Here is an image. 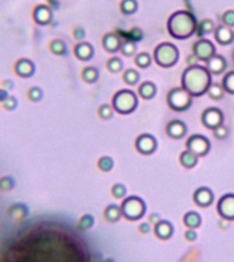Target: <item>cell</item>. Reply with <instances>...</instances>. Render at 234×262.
I'll use <instances>...</instances> for the list:
<instances>
[{"label": "cell", "instance_id": "ab89813d", "mask_svg": "<svg viewBox=\"0 0 234 262\" xmlns=\"http://www.w3.org/2000/svg\"><path fill=\"white\" fill-rule=\"evenodd\" d=\"M113 115H114L113 105H109V104L100 105V108H99V116H100L103 121H109V119L113 117Z\"/></svg>", "mask_w": 234, "mask_h": 262}, {"label": "cell", "instance_id": "8992f818", "mask_svg": "<svg viewBox=\"0 0 234 262\" xmlns=\"http://www.w3.org/2000/svg\"><path fill=\"white\" fill-rule=\"evenodd\" d=\"M192 97L184 87H174L167 94V104L174 111H185L192 104Z\"/></svg>", "mask_w": 234, "mask_h": 262}, {"label": "cell", "instance_id": "ffe728a7", "mask_svg": "<svg viewBox=\"0 0 234 262\" xmlns=\"http://www.w3.org/2000/svg\"><path fill=\"white\" fill-rule=\"evenodd\" d=\"M174 233V228H173V224L170 221L160 220L158 224H155V235L160 239H168V237L173 236Z\"/></svg>", "mask_w": 234, "mask_h": 262}, {"label": "cell", "instance_id": "4dcf8cb0", "mask_svg": "<svg viewBox=\"0 0 234 262\" xmlns=\"http://www.w3.org/2000/svg\"><path fill=\"white\" fill-rule=\"evenodd\" d=\"M137 2L136 0H122L121 2V10L122 13L126 14V15H130V14H134L137 11Z\"/></svg>", "mask_w": 234, "mask_h": 262}, {"label": "cell", "instance_id": "277c9868", "mask_svg": "<svg viewBox=\"0 0 234 262\" xmlns=\"http://www.w3.org/2000/svg\"><path fill=\"white\" fill-rule=\"evenodd\" d=\"M180 58V52L174 44L170 42H163L155 48L154 59L155 62L158 63V66L160 67H173L178 62Z\"/></svg>", "mask_w": 234, "mask_h": 262}, {"label": "cell", "instance_id": "9c48e42d", "mask_svg": "<svg viewBox=\"0 0 234 262\" xmlns=\"http://www.w3.org/2000/svg\"><path fill=\"white\" fill-rule=\"evenodd\" d=\"M32 17L38 26H47L54 19V10L48 5H37L33 9Z\"/></svg>", "mask_w": 234, "mask_h": 262}, {"label": "cell", "instance_id": "7a4b0ae2", "mask_svg": "<svg viewBox=\"0 0 234 262\" xmlns=\"http://www.w3.org/2000/svg\"><path fill=\"white\" fill-rule=\"evenodd\" d=\"M196 26V18L189 11H176L168 18L167 22L168 33L177 40H185L190 37L195 33Z\"/></svg>", "mask_w": 234, "mask_h": 262}, {"label": "cell", "instance_id": "5b68a950", "mask_svg": "<svg viewBox=\"0 0 234 262\" xmlns=\"http://www.w3.org/2000/svg\"><path fill=\"white\" fill-rule=\"evenodd\" d=\"M121 210L122 216L126 217L127 220H138L145 213V204H144V201L140 197H127L122 202Z\"/></svg>", "mask_w": 234, "mask_h": 262}, {"label": "cell", "instance_id": "f546056e", "mask_svg": "<svg viewBox=\"0 0 234 262\" xmlns=\"http://www.w3.org/2000/svg\"><path fill=\"white\" fill-rule=\"evenodd\" d=\"M222 86H223V90L230 94H234V71H230L223 77V81H222Z\"/></svg>", "mask_w": 234, "mask_h": 262}, {"label": "cell", "instance_id": "7bdbcfd3", "mask_svg": "<svg viewBox=\"0 0 234 262\" xmlns=\"http://www.w3.org/2000/svg\"><path fill=\"white\" fill-rule=\"evenodd\" d=\"M111 193H113V196L115 198H123L126 196V187L121 183L114 184L113 188H111Z\"/></svg>", "mask_w": 234, "mask_h": 262}, {"label": "cell", "instance_id": "816d5d0a", "mask_svg": "<svg viewBox=\"0 0 234 262\" xmlns=\"http://www.w3.org/2000/svg\"><path fill=\"white\" fill-rule=\"evenodd\" d=\"M138 229H140V232L148 233L151 231V227H150V224H148V223H142V224L138 227Z\"/></svg>", "mask_w": 234, "mask_h": 262}, {"label": "cell", "instance_id": "74e56055", "mask_svg": "<svg viewBox=\"0 0 234 262\" xmlns=\"http://www.w3.org/2000/svg\"><path fill=\"white\" fill-rule=\"evenodd\" d=\"M138 79H140V75L136 70L133 68H129V70L125 71V74H123V81H125L127 85H136L138 82Z\"/></svg>", "mask_w": 234, "mask_h": 262}, {"label": "cell", "instance_id": "ba28073f", "mask_svg": "<svg viewBox=\"0 0 234 262\" xmlns=\"http://www.w3.org/2000/svg\"><path fill=\"white\" fill-rule=\"evenodd\" d=\"M193 55L196 56L197 60H203V62H207L211 56L215 55V46L211 41L205 40V38H201L197 42H195L193 45Z\"/></svg>", "mask_w": 234, "mask_h": 262}, {"label": "cell", "instance_id": "e0dca14e", "mask_svg": "<svg viewBox=\"0 0 234 262\" xmlns=\"http://www.w3.org/2000/svg\"><path fill=\"white\" fill-rule=\"evenodd\" d=\"M193 200L199 206H209L214 201V193L208 187L197 188L193 194Z\"/></svg>", "mask_w": 234, "mask_h": 262}, {"label": "cell", "instance_id": "7402d4cb", "mask_svg": "<svg viewBox=\"0 0 234 262\" xmlns=\"http://www.w3.org/2000/svg\"><path fill=\"white\" fill-rule=\"evenodd\" d=\"M5 261L6 262H25L26 261V253L21 249L11 247L9 251H6Z\"/></svg>", "mask_w": 234, "mask_h": 262}, {"label": "cell", "instance_id": "f35d334b", "mask_svg": "<svg viewBox=\"0 0 234 262\" xmlns=\"http://www.w3.org/2000/svg\"><path fill=\"white\" fill-rule=\"evenodd\" d=\"M151 63H152V59H151V56L146 52H141V54H138L136 56V64L138 67H141V68L150 67Z\"/></svg>", "mask_w": 234, "mask_h": 262}, {"label": "cell", "instance_id": "8fae6325", "mask_svg": "<svg viewBox=\"0 0 234 262\" xmlns=\"http://www.w3.org/2000/svg\"><path fill=\"white\" fill-rule=\"evenodd\" d=\"M14 71L21 78H32L36 73V64H34L33 60L28 58L18 59L15 66H14Z\"/></svg>", "mask_w": 234, "mask_h": 262}, {"label": "cell", "instance_id": "e575fe53", "mask_svg": "<svg viewBox=\"0 0 234 262\" xmlns=\"http://www.w3.org/2000/svg\"><path fill=\"white\" fill-rule=\"evenodd\" d=\"M15 187V180H14L13 176H2L0 178V190L2 192H10Z\"/></svg>", "mask_w": 234, "mask_h": 262}, {"label": "cell", "instance_id": "db71d44e", "mask_svg": "<svg viewBox=\"0 0 234 262\" xmlns=\"http://www.w3.org/2000/svg\"><path fill=\"white\" fill-rule=\"evenodd\" d=\"M196 60H197V58L195 56V55H193V56H189L188 58V62L190 63V66H195V62H196Z\"/></svg>", "mask_w": 234, "mask_h": 262}, {"label": "cell", "instance_id": "6f0895ef", "mask_svg": "<svg viewBox=\"0 0 234 262\" xmlns=\"http://www.w3.org/2000/svg\"><path fill=\"white\" fill-rule=\"evenodd\" d=\"M233 59H234V51H233Z\"/></svg>", "mask_w": 234, "mask_h": 262}, {"label": "cell", "instance_id": "6da1fadb", "mask_svg": "<svg viewBox=\"0 0 234 262\" xmlns=\"http://www.w3.org/2000/svg\"><path fill=\"white\" fill-rule=\"evenodd\" d=\"M211 85V73L205 67L189 66L182 74V87L193 97L201 96L208 90Z\"/></svg>", "mask_w": 234, "mask_h": 262}, {"label": "cell", "instance_id": "c3c4849f", "mask_svg": "<svg viewBox=\"0 0 234 262\" xmlns=\"http://www.w3.org/2000/svg\"><path fill=\"white\" fill-rule=\"evenodd\" d=\"M14 81H11V79H5L3 82H2V87L3 89H6V90H13L14 89Z\"/></svg>", "mask_w": 234, "mask_h": 262}, {"label": "cell", "instance_id": "83f0119b", "mask_svg": "<svg viewBox=\"0 0 234 262\" xmlns=\"http://www.w3.org/2000/svg\"><path fill=\"white\" fill-rule=\"evenodd\" d=\"M214 30H215V25H214V22L211 19H203L196 26V32L199 37H203L205 34L214 33Z\"/></svg>", "mask_w": 234, "mask_h": 262}, {"label": "cell", "instance_id": "d4e9b609", "mask_svg": "<svg viewBox=\"0 0 234 262\" xmlns=\"http://www.w3.org/2000/svg\"><path fill=\"white\" fill-rule=\"evenodd\" d=\"M180 161L185 168H193V166L197 164V161H199V156H196V154L192 153L190 150L186 149L185 152L181 153Z\"/></svg>", "mask_w": 234, "mask_h": 262}, {"label": "cell", "instance_id": "cb8c5ba5", "mask_svg": "<svg viewBox=\"0 0 234 262\" xmlns=\"http://www.w3.org/2000/svg\"><path fill=\"white\" fill-rule=\"evenodd\" d=\"M50 50L56 56H65V55H67V51H69L67 50V44L60 38H54L50 42Z\"/></svg>", "mask_w": 234, "mask_h": 262}, {"label": "cell", "instance_id": "4316f807", "mask_svg": "<svg viewBox=\"0 0 234 262\" xmlns=\"http://www.w3.org/2000/svg\"><path fill=\"white\" fill-rule=\"evenodd\" d=\"M184 224L188 228H199L201 225V216L197 212H188L184 216Z\"/></svg>", "mask_w": 234, "mask_h": 262}, {"label": "cell", "instance_id": "9f6ffc18", "mask_svg": "<svg viewBox=\"0 0 234 262\" xmlns=\"http://www.w3.org/2000/svg\"><path fill=\"white\" fill-rule=\"evenodd\" d=\"M104 262H114V261H113V259H105Z\"/></svg>", "mask_w": 234, "mask_h": 262}, {"label": "cell", "instance_id": "8d00e7d4", "mask_svg": "<svg viewBox=\"0 0 234 262\" xmlns=\"http://www.w3.org/2000/svg\"><path fill=\"white\" fill-rule=\"evenodd\" d=\"M28 97H29L30 101H33V103H38V101L42 100V97H44V92H42L41 87L33 86V87H30L29 90H28Z\"/></svg>", "mask_w": 234, "mask_h": 262}, {"label": "cell", "instance_id": "d590c367", "mask_svg": "<svg viewBox=\"0 0 234 262\" xmlns=\"http://www.w3.org/2000/svg\"><path fill=\"white\" fill-rule=\"evenodd\" d=\"M107 68H109V71L114 73V74H117V73L122 71V68H123V62L119 58H117V56H114V58H111L107 62Z\"/></svg>", "mask_w": 234, "mask_h": 262}, {"label": "cell", "instance_id": "d6986e66", "mask_svg": "<svg viewBox=\"0 0 234 262\" xmlns=\"http://www.w3.org/2000/svg\"><path fill=\"white\" fill-rule=\"evenodd\" d=\"M121 38L118 37L115 33H107L104 34V37H103V46H104V50L110 54H115L118 51H121Z\"/></svg>", "mask_w": 234, "mask_h": 262}, {"label": "cell", "instance_id": "681fc988", "mask_svg": "<svg viewBox=\"0 0 234 262\" xmlns=\"http://www.w3.org/2000/svg\"><path fill=\"white\" fill-rule=\"evenodd\" d=\"M9 97H10L9 90H6V89H3V87H0V103H5Z\"/></svg>", "mask_w": 234, "mask_h": 262}, {"label": "cell", "instance_id": "52a82bcc", "mask_svg": "<svg viewBox=\"0 0 234 262\" xmlns=\"http://www.w3.org/2000/svg\"><path fill=\"white\" fill-rule=\"evenodd\" d=\"M209 141L204 135H192V137L189 138L188 141H186V149L190 150L192 153H195L196 156H205V154L209 152Z\"/></svg>", "mask_w": 234, "mask_h": 262}, {"label": "cell", "instance_id": "2e32d148", "mask_svg": "<svg viewBox=\"0 0 234 262\" xmlns=\"http://www.w3.org/2000/svg\"><path fill=\"white\" fill-rule=\"evenodd\" d=\"M7 216L15 221H21L29 216V208L24 202H17V204L10 206L9 210H7Z\"/></svg>", "mask_w": 234, "mask_h": 262}, {"label": "cell", "instance_id": "11a10c76", "mask_svg": "<svg viewBox=\"0 0 234 262\" xmlns=\"http://www.w3.org/2000/svg\"><path fill=\"white\" fill-rule=\"evenodd\" d=\"M219 227H223V228H226V227H227V223H223V221H221V223H219Z\"/></svg>", "mask_w": 234, "mask_h": 262}, {"label": "cell", "instance_id": "f1b7e54d", "mask_svg": "<svg viewBox=\"0 0 234 262\" xmlns=\"http://www.w3.org/2000/svg\"><path fill=\"white\" fill-rule=\"evenodd\" d=\"M81 75H82V79L87 83H95L99 79V70H97L96 67L88 66L82 70V74Z\"/></svg>", "mask_w": 234, "mask_h": 262}, {"label": "cell", "instance_id": "ac0fdd59", "mask_svg": "<svg viewBox=\"0 0 234 262\" xmlns=\"http://www.w3.org/2000/svg\"><path fill=\"white\" fill-rule=\"evenodd\" d=\"M207 70L211 73V74H221L222 71L226 68V60L223 56L221 55H214L207 60Z\"/></svg>", "mask_w": 234, "mask_h": 262}, {"label": "cell", "instance_id": "484cf974", "mask_svg": "<svg viewBox=\"0 0 234 262\" xmlns=\"http://www.w3.org/2000/svg\"><path fill=\"white\" fill-rule=\"evenodd\" d=\"M138 94L145 99V100H150L152 97H155L156 94V85L154 82H144L141 83V86L138 87Z\"/></svg>", "mask_w": 234, "mask_h": 262}, {"label": "cell", "instance_id": "9a60e30c", "mask_svg": "<svg viewBox=\"0 0 234 262\" xmlns=\"http://www.w3.org/2000/svg\"><path fill=\"white\" fill-rule=\"evenodd\" d=\"M214 37H215L217 42H219L222 45H227L230 42H233L234 33L231 28L226 25H221L214 30Z\"/></svg>", "mask_w": 234, "mask_h": 262}, {"label": "cell", "instance_id": "44dd1931", "mask_svg": "<svg viewBox=\"0 0 234 262\" xmlns=\"http://www.w3.org/2000/svg\"><path fill=\"white\" fill-rule=\"evenodd\" d=\"M167 134L174 139L182 138L186 134V126L181 121H173L167 125Z\"/></svg>", "mask_w": 234, "mask_h": 262}, {"label": "cell", "instance_id": "f5cc1de1", "mask_svg": "<svg viewBox=\"0 0 234 262\" xmlns=\"http://www.w3.org/2000/svg\"><path fill=\"white\" fill-rule=\"evenodd\" d=\"M150 221L151 223H154V224H158V223L160 221V216L159 215H151Z\"/></svg>", "mask_w": 234, "mask_h": 262}, {"label": "cell", "instance_id": "60d3db41", "mask_svg": "<svg viewBox=\"0 0 234 262\" xmlns=\"http://www.w3.org/2000/svg\"><path fill=\"white\" fill-rule=\"evenodd\" d=\"M136 42L134 41H125V42H122V45H121V52L125 56H132V55L136 52Z\"/></svg>", "mask_w": 234, "mask_h": 262}, {"label": "cell", "instance_id": "bcb514c9", "mask_svg": "<svg viewBox=\"0 0 234 262\" xmlns=\"http://www.w3.org/2000/svg\"><path fill=\"white\" fill-rule=\"evenodd\" d=\"M73 36H74L75 40H78V41H82L85 38V36H87V33H85V29L84 28H81V26H77L74 29V32H73Z\"/></svg>", "mask_w": 234, "mask_h": 262}, {"label": "cell", "instance_id": "d6a6232c", "mask_svg": "<svg viewBox=\"0 0 234 262\" xmlns=\"http://www.w3.org/2000/svg\"><path fill=\"white\" fill-rule=\"evenodd\" d=\"M95 225V217L92 215H84L78 221V228L81 231H88Z\"/></svg>", "mask_w": 234, "mask_h": 262}, {"label": "cell", "instance_id": "836d02e7", "mask_svg": "<svg viewBox=\"0 0 234 262\" xmlns=\"http://www.w3.org/2000/svg\"><path fill=\"white\" fill-rule=\"evenodd\" d=\"M97 166H99V170L103 171V172H110V171L114 168V160L110 157V156H103V157L99 158Z\"/></svg>", "mask_w": 234, "mask_h": 262}, {"label": "cell", "instance_id": "603a6c76", "mask_svg": "<svg viewBox=\"0 0 234 262\" xmlns=\"http://www.w3.org/2000/svg\"><path fill=\"white\" fill-rule=\"evenodd\" d=\"M121 217H122L121 206H118V205L115 204H111L105 208L104 219L109 221V223H117Z\"/></svg>", "mask_w": 234, "mask_h": 262}, {"label": "cell", "instance_id": "f907efd6", "mask_svg": "<svg viewBox=\"0 0 234 262\" xmlns=\"http://www.w3.org/2000/svg\"><path fill=\"white\" fill-rule=\"evenodd\" d=\"M132 37L136 40V41H138V40H141L142 38V33H141V30L140 29H133L132 30Z\"/></svg>", "mask_w": 234, "mask_h": 262}, {"label": "cell", "instance_id": "7dc6e473", "mask_svg": "<svg viewBox=\"0 0 234 262\" xmlns=\"http://www.w3.org/2000/svg\"><path fill=\"white\" fill-rule=\"evenodd\" d=\"M185 239L189 242H195L197 239V232L195 231V229L189 228L186 232H185Z\"/></svg>", "mask_w": 234, "mask_h": 262}, {"label": "cell", "instance_id": "1f68e13d", "mask_svg": "<svg viewBox=\"0 0 234 262\" xmlns=\"http://www.w3.org/2000/svg\"><path fill=\"white\" fill-rule=\"evenodd\" d=\"M223 86L222 85H218V83H211L208 87V90H207V93H208V96L211 97V99H214V100H219V99H222V96H223Z\"/></svg>", "mask_w": 234, "mask_h": 262}, {"label": "cell", "instance_id": "4fadbf2b", "mask_svg": "<svg viewBox=\"0 0 234 262\" xmlns=\"http://www.w3.org/2000/svg\"><path fill=\"white\" fill-rule=\"evenodd\" d=\"M156 139L151 134H142L136 139V149L142 154H151L156 150Z\"/></svg>", "mask_w": 234, "mask_h": 262}, {"label": "cell", "instance_id": "30bf717a", "mask_svg": "<svg viewBox=\"0 0 234 262\" xmlns=\"http://www.w3.org/2000/svg\"><path fill=\"white\" fill-rule=\"evenodd\" d=\"M218 213L223 220H234V194H226L218 202Z\"/></svg>", "mask_w": 234, "mask_h": 262}, {"label": "cell", "instance_id": "f6af8a7d", "mask_svg": "<svg viewBox=\"0 0 234 262\" xmlns=\"http://www.w3.org/2000/svg\"><path fill=\"white\" fill-rule=\"evenodd\" d=\"M212 131H214V135H215L218 139H223V138L227 137V129H226V127H223V125L215 127Z\"/></svg>", "mask_w": 234, "mask_h": 262}, {"label": "cell", "instance_id": "7c38bea8", "mask_svg": "<svg viewBox=\"0 0 234 262\" xmlns=\"http://www.w3.org/2000/svg\"><path fill=\"white\" fill-rule=\"evenodd\" d=\"M222 121H223V113H222L218 108L205 109L204 112H203V116H201L203 125H204L207 129L211 130H214L215 127H218V126H221Z\"/></svg>", "mask_w": 234, "mask_h": 262}, {"label": "cell", "instance_id": "b9f144b4", "mask_svg": "<svg viewBox=\"0 0 234 262\" xmlns=\"http://www.w3.org/2000/svg\"><path fill=\"white\" fill-rule=\"evenodd\" d=\"M222 22L223 25L229 26V28H233L234 26V10H227L222 15Z\"/></svg>", "mask_w": 234, "mask_h": 262}, {"label": "cell", "instance_id": "3957f363", "mask_svg": "<svg viewBox=\"0 0 234 262\" xmlns=\"http://www.w3.org/2000/svg\"><path fill=\"white\" fill-rule=\"evenodd\" d=\"M137 104L138 100L136 93L127 90V89H123V90L115 93L113 99L114 111H117L118 113H122V115L133 112L134 109L137 108Z\"/></svg>", "mask_w": 234, "mask_h": 262}, {"label": "cell", "instance_id": "5bb4252c", "mask_svg": "<svg viewBox=\"0 0 234 262\" xmlns=\"http://www.w3.org/2000/svg\"><path fill=\"white\" fill-rule=\"evenodd\" d=\"M74 55L75 58L81 60V62H88V60H91L93 58V55H95V48L89 42L80 41L78 44H75Z\"/></svg>", "mask_w": 234, "mask_h": 262}, {"label": "cell", "instance_id": "ee69618b", "mask_svg": "<svg viewBox=\"0 0 234 262\" xmlns=\"http://www.w3.org/2000/svg\"><path fill=\"white\" fill-rule=\"evenodd\" d=\"M2 104H3V108H5L6 111H14V109H17V107H18L17 97L10 96L9 99H7L5 103H2Z\"/></svg>", "mask_w": 234, "mask_h": 262}]
</instances>
